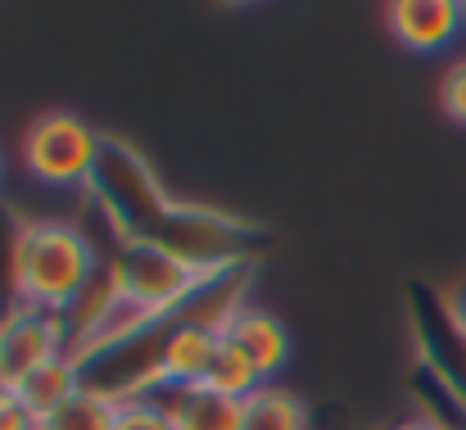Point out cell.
Masks as SVG:
<instances>
[{"label":"cell","mask_w":466,"mask_h":430,"mask_svg":"<svg viewBox=\"0 0 466 430\" xmlns=\"http://www.w3.org/2000/svg\"><path fill=\"white\" fill-rule=\"evenodd\" d=\"M0 430H36V417L27 413L23 394L9 385H0Z\"/></svg>","instance_id":"16"},{"label":"cell","mask_w":466,"mask_h":430,"mask_svg":"<svg viewBox=\"0 0 466 430\" xmlns=\"http://www.w3.org/2000/svg\"><path fill=\"white\" fill-rule=\"evenodd\" d=\"M204 385H208V390H218V394H227V399H240V404H245V399H249V394H258L268 381L258 376V367H254V363L231 344V340H222Z\"/></svg>","instance_id":"12"},{"label":"cell","mask_w":466,"mask_h":430,"mask_svg":"<svg viewBox=\"0 0 466 430\" xmlns=\"http://www.w3.org/2000/svg\"><path fill=\"white\" fill-rule=\"evenodd\" d=\"M82 390V381H77V363L64 353V358H55L50 367H41L36 376H27L23 385H18V394H23V404H27V413L41 422V417H50L59 404H68L73 394Z\"/></svg>","instance_id":"10"},{"label":"cell","mask_w":466,"mask_h":430,"mask_svg":"<svg viewBox=\"0 0 466 430\" xmlns=\"http://www.w3.org/2000/svg\"><path fill=\"white\" fill-rule=\"evenodd\" d=\"M86 190L100 204V213L109 218L118 241L167 250V254H177L181 263H190L199 272L249 263L245 250L254 241V227H245V222H236L218 209L172 200L150 172L146 154L137 145L118 141V137H105L96 177H91Z\"/></svg>","instance_id":"1"},{"label":"cell","mask_w":466,"mask_h":430,"mask_svg":"<svg viewBox=\"0 0 466 430\" xmlns=\"http://www.w3.org/2000/svg\"><path fill=\"white\" fill-rule=\"evenodd\" d=\"M158 408L167 413L172 430H240L245 426V404L227 399L208 385H158L155 394Z\"/></svg>","instance_id":"7"},{"label":"cell","mask_w":466,"mask_h":430,"mask_svg":"<svg viewBox=\"0 0 466 430\" xmlns=\"http://www.w3.org/2000/svg\"><path fill=\"white\" fill-rule=\"evenodd\" d=\"M105 272L114 277V290L123 303H137L146 308L150 317H172L195 286L208 277L190 263H181L177 254L155 250V245H132V241H118V254L105 263ZM222 272V268H218Z\"/></svg>","instance_id":"4"},{"label":"cell","mask_w":466,"mask_h":430,"mask_svg":"<svg viewBox=\"0 0 466 430\" xmlns=\"http://www.w3.org/2000/svg\"><path fill=\"white\" fill-rule=\"evenodd\" d=\"M218 344H222L218 331L167 317L163 353H158V376H163V385H204V381H208V367H213V358H218Z\"/></svg>","instance_id":"9"},{"label":"cell","mask_w":466,"mask_h":430,"mask_svg":"<svg viewBox=\"0 0 466 430\" xmlns=\"http://www.w3.org/2000/svg\"><path fill=\"white\" fill-rule=\"evenodd\" d=\"M100 145H105V137L91 123H82L68 109H50L23 132V168L41 186L77 190V186H91L96 163H100Z\"/></svg>","instance_id":"3"},{"label":"cell","mask_w":466,"mask_h":430,"mask_svg":"<svg viewBox=\"0 0 466 430\" xmlns=\"http://www.w3.org/2000/svg\"><path fill=\"white\" fill-rule=\"evenodd\" d=\"M114 430H172V422L155 399H127V404H118Z\"/></svg>","instance_id":"14"},{"label":"cell","mask_w":466,"mask_h":430,"mask_svg":"<svg viewBox=\"0 0 466 430\" xmlns=\"http://www.w3.org/2000/svg\"><path fill=\"white\" fill-rule=\"evenodd\" d=\"M449 312H453V322H458V331L466 335V286L453 294V303H449Z\"/></svg>","instance_id":"17"},{"label":"cell","mask_w":466,"mask_h":430,"mask_svg":"<svg viewBox=\"0 0 466 430\" xmlns=\"http://www.w3.org/2000/svg\"><path fill=\"white\" fill-rule=\"evenodd\" d=\"M440 105H444V114H449L458 128H466V55L449 64V73H444V82H440Z\"/></svg>","instance_id":"15"},{"label":"cell","mask_w":466,"mask_h":430,"mask_svg":"<svg viewBox=\"0 0 466 430\" xmlns=\"http://www.w3.org/2000/svg\"><path fill=\"white\" fill-rule=\"evenodd\" d=\"M68 349H73V335H68L64 312L27 308V303H9L0 312V385L18 390L27 376H36Z\"/></svg>","instance_id":"5"},{"label":"cell","mask_w":466,"mask_h":430,"mask_svg":"<svg viewBox=\"0 0 466 430\" xmlns=\"http://www.w3.org/2000/svg\"><path fill=\"white\" fill-rule=\"evenodd\" d=\"M431 417H435L444 430H466V408H462V417H440V413H431Z\"/></svg>","instance_id":"19"},{"label":"cell","mask_w":466,"mask_h":430,"mask_svg":"<svg viewBox=\"0 0 466 430\" xmlns=\"http://www.w3.org/2000/svg\"><path fill=\"white\" fill-rule=\"evenodd\" d=\"M394 430H444V426H440L431 413H421V417H412V422H399Z\"/></svg>","instance_id":"18"},{"label":"cell","mask_w":466,"mask_h":430,"mask_svg":"<svg viewBox=\"0 0 466 430\" xmlns=\"http://www.w3.org/2000/svg\"><path fill=\"white\" fill-rule=\"evenodd\" d=\"M100 254L91 236L73 222L32 218L9 231V294L14 303L68 312L100 277Z\"/></svg>","instance_id":"2"},{"label":"cell","mask_w":466,"mask_h":430,"mask_svg":"<svg viewBox=\"0 0 466 430\" xmlns=\"http://www.w3.org/2000/svg\"><path fill=\"white\" fill-rule=\"evenodd\" d=\"M385 23L403 50L435 55L462 36L466 5L462 0H394V5H385Z\"/></svg>","instance_id":"6"},{"label":"cell","mask_w":466,"mask_h":430,"mask_svg":"<svg viewBox=\"0 0 466 430\" xmlns=\"http://www.w3.org/2000/svg\"><path fill=\"white\" fill-rule=\"evenodd\" d=\"M0 177H5V159H0Z\"/></svg>","instance_id":"20"},{"label":"cell","mask_w":466,"mask_h":430,"mask_svg":"<svg viewBox=\"0 0 466 430\" xmlns=\"http://www.w3.org/2000/svg\"><path fill=\"white\" fill-rule=\"evenodd\" d=\"M114 417H118V404H109V399H100L91 390H77L50 417H41L36 430H114Z\"/></svg>","instance_id":"13"},{"label":"cell","mask_w":466,"mask_h":430,"mask_svg":"<svg viewBox=\"0 0 466 430\" xmlns=\"http://www.w3.org/2000/svg\"><path fill=\"white\" fill-rule=\"evenodd\" d=\"M222 340H231L254 367H258V376L272 385V376H281L286 372V363H290V331L281 326V317H272L268 308H254V303H245L231 322H227V331H222Z\"/></svg>","instance_id":"8"},{"label":"cell","mask_w":466,"mask_h":430,"mask_svg":"<svg viewBox=\"0 0 466 430\" xmlns=\"http://www.w3.org/2000/svg\"><path fill=\"white\" fill-rule=\"evenodd\" d=\"M240 430H309V408L299 394L281 385H263L245 399V426Z\"/></svg>","instance_id":"11"}]
</instances>
